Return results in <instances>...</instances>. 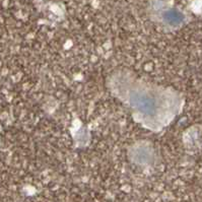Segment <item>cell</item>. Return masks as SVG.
I'll return each instance as SVG.
<instances>
[{
    "instance_id": "cell-1",
    "label": "cell",
    "mask_w": 202,
    "mask_h": 202,
    "mask_svg": "<svg viewBox=\"0 0 202 202\" xmlns=\"http://www.w3.org/2000/svg\"><path fill=\"white\" fill-rule=\"evenodd\" d=\"M183 14L177 9H170L165 13V21L170 24H179L183 21Z\"/></svg>"
}]
</instances>
